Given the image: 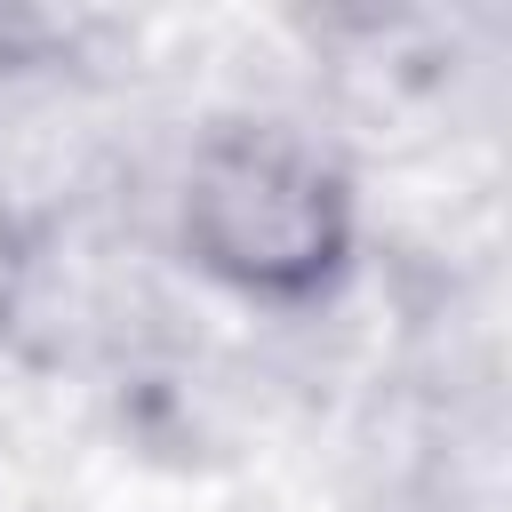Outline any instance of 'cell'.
Wrapping results in <instances>:
<instances>
[{
    "instance_id": "2",
    "label": "cell",
    "mask_w": 512,
    "mask_h": 512,
    "mask_svg": "<svg viewBox=\"0 0 512 512\" xmlns=\"http://www.w3.org/2000/svg\"><path fill=\"white\" fill-rule=\"evenodd\" d=\"M24 280H32V256H24V232H16V216L0 208V328L16 320V304H24Z\"/></svg>"
},
{
    "instance_id": "1",
    "label": "cell",
    "mask_w": 512,
    "mask_h": 512,
    "mask_svg": "<svg viewBox=\"0 0 512 512\" xmlns=\"http://www.w3.org/2000/svg\"><path fill=\"white\" fill-rule=\"evenodd\" d=\"M360 208L296 128H216L184 168V248L248 304H320L352 272Z\"/></svg>"
}]
</instances>
